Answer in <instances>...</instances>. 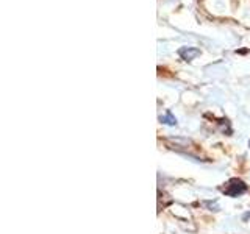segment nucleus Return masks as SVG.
<instances>
[{"mask_svg":"<svg viewBox=\"0 0 250 234\" xmlns=\"http://www.w3.org/2000/svg\"><path fill=\"white\" fill-rule=\"evenodd\" d=\"M246 184L241 181V179H230L227 186L224 187V194L230 195V197H238V195L246 192Z\"/></svg>","mask_w":250,"mask_h":234,"instance_id":"nucleus-1","label":"nucleus"},{"mask_svg":"<svg viewBox=\"0 0 250 234\" xmlns=\"http://www.w3.org/2000/svg\"><path fill=\"white\" fill-rule=\"evenodd\" d=\"M178 53H180V57H182L185 61H191L195 57H199L200 50L199 49H194V47H183V49L178 50Z\"/></svg>","mask_w":250,"mask_h":234,"instance_id":"nucleus-2","label":"nucleus"},{"mask_svg":"<svg viewBox=\"0 0 250 234\" xmlns=\"http://www.w3.org/2000/svg\"><path fill=\"white\" fill-rule=\"evenodd\" d=\"M161 120L164 122V123H167V125H175L177 123V119L174 116H172L170 113H166L164 116H161Z\"/></svg>","mask_w":250,"mask_h":234,"instance_id":"nucleus-3","label":"nucleus"},{"mask_svg":"<svg viewBox=\"0 0 250 234\" xmlns=\"http://www.w3.org/2000/svg\"><path fill=\"white\" fill-rule=\"evenodd\" d=\"M249 148H250V140H249Z\"/></svg>","mask_w":250,"mask_h":234,"instance_id":"nucleus-4","label":"nucleus"}]
</instances>
